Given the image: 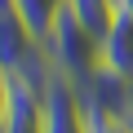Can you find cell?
Returning <instances> with one entry per match:
<instances>
[{
    "label": "cell",
    "mask_w": 133,
    "mask_h": 133,
    "mask_svg": "<svg viewBox=\"0 0 133 133\" xmlns=\"http://www.w3.org/2000/svg\"><path fill=\"white\" fill-rule=\"evenodd\" d=\"M0 133H44V89L14 76V93H9V111H5Z\"/></svg>",
    "instance_id": "cell-4"
},
{
    "label": "cell",
    "mask_w": 133,
    "mask_h": 133,
    "mask_svg": "<svg viewBox=\"0 0 133 133\" xmlns=\"http://www.w3.org/2000/svg\"><path fill=\"white\" fill-rule=\"evenodd\" d=\"M98 62L102 66H111V71H120V76H129L133 80V18H124V14H115V22H111V31L98 40Z\"/></svg>",
    "instance_id": "cell-5"
},
{
    "label": "cell",
    "mask_w": 133,
    "mask_h": 133,
    "mask_svg": "<svg viewBox=\"0 0 133 133\" xmlns=\"http://www.w3.org/2000/svg\"><path fill=\"white\" fill-rule=\"evenodd\" d=\"M9 93H14V76L0 71V129H5V111H9Z\"/></svg>",
    "instance_id": "cell-8"
},
{
    "label": "cell",
    "mask_w": 133,
    "mask_h": 133,
    "mask_svg": "<svg viewBox=\"0 0 133 133\" xmlns=\"http://www.w3.org/2000/svg\"><path fill=\"white\" fill-rule=\"evenodd\" d=\"M89 133H133V120H115V115L89 120Z\"/></svg>",
    "instance_id": "cell-7"
},
{
    "label": "cell",
    "mask_w": 133,
    "mask_h": 133,
    "mask_svg": "<svg viewBox=\"0 0 133 133\" xmlns=\"http://www.w3.org/2000/svg\"><path fill=\"white\" fill-rule=\"evenodd\" d=\"M44 133H89L84 107H80L76 84L66 76H53L44 89Z\"/></svg>",
    "instance_id": "cell-3"
},
{
    "label": "cell",
    "mask_w": 133,
    "mask_h": 133,
    "mask_svg": "<svg viewBox=\"0 0 133 133\" xmlns=\"http://www.w3.org/2000/svg\"><path fill=\"white\" fill-rule=\"evenodd\" d=\"M66 9H71V14H76V18H80L98 40L111 31V22H115V14H120V9H115V0H66Z\"/></svg>",
    "instance_id": "cell-6"
},
{
    "label": "cell",
    "mask_w": 133,
    "mask_h": 133,
    "mask_svg": "<svg viewBox=\"0 0 133 133\" xmlns=\"http://www.w3.org/2000/svg\"><path fill=\"white\" fill-rule=\"evenodd\" d=\"M71 84H76V98L84 107V120H107V115L133 120V80L129 76H120V71L98 62L93 71H84Z\"/></svg>",
    "instance_id": "cell-2"
},
{
    "label": "cell",
    "mask_w": 133,
    "mask_h": 133,
    "mask_svg": "<svg viewBox=\"0 0 133 133\" xmlns=\"http://www.w3.org/2000/svg\"><path fill=\"white\" fill-rule=\"evenodd\" d=\"M115 9H120L124 18H133V0H115Z\"/></svg>",
    "instance_id": "cell-9"
},
{
    "label": "cell",
    "mask_w": 133,
    "mask_h": 133,
    "mask_svg": "<svg viewBox=\"0 0 133 133\" xmlns=\"http://www.w3.org/2000/svg\"><path fill=\"white\" fill-rule=\"evenodd\" d=\"M44 53H49V62H53V71L58 76H66V80H80L84 71H93L98 66V36L71 14V9H58V18H53V27L44 31Z\"/></svg>",
    "instance_id": "cell-1"
}]
</instances>
